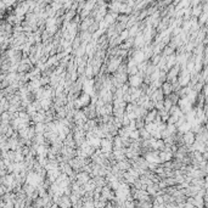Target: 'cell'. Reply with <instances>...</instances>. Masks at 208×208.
<instances>
[{"instance_id": "1", "label": "cell", "mask_w": 208, "mask_h": 208, "mask_svg": "<svg viewBox=\"0 0 208 208\" xmlns=\"http://www.w3.org/2000/svg\"><path fill=\"white\" fill-rule=\"evenodd\" d=\"M143 83H144V77L141 74L132 76V77H129V81H128V84L132 88H139Z\"/></svg>"}, {"instance_id": "2", "label": "cell", "mask_w": 208, "mask_h": 208, "mask_svg": "<svg viewBox=\"0 0 208 208\" xmlns=\"http://www.w3.org/2000/svg\"><path fill=\"white\" fill-rule=\"evenodd\" d=\"M162 91L164 94V96H169L171 94H173V85L171 82H166L162 84Z\"/></svg>"}]
</instances>
